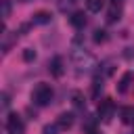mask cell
<instances>
[{
    "label": "cell",
    "mask_w": 134,
    "mask_h": 134,
    "mask_svg": "<svg viewBox=\"0 0 134 134\" xmlns=\"http://www.w3.org/2000/svg\"><path fill=\"white\" fill-rule=\"evenodd\" d=\"M134 84V73L132 71H126L124 75H121V80L117 82V92H121V94H126L128 90H130V86Z\"/></svg>",
    "instance_id": "obj_5"
},
{
    "label": "cell",
    "mask_w": 134,
    "mask_h": 134,
    "mask_svg": "<svg viewBox=\"0 0 134 134\" xmlns=\"http://www.w3.org/2000/svg\"><path fill=\"white\" fill-rule=\"evenodd\" d=\"M23 59L29 63V61H34V59H36V52H34L31 48H25V50H23Z\"/></svg>",
    "instance_id": "obj_18"
},
{
    "label": "cell",
    "mask_w": 134,
    "mask_h": 134,
    "mask_svg": "<svg viewBox=\"0 0 134 134\" xmlns=\"http://www.w3.org/2000/svg\"><path fill=\"white\" fill-rule=\"evenodd\" d=\"M71 100H73V105H75V107H80V109L86 105V100H84V94H82V92H77V90L71 94Z\"/></svg>",
    "instance_id": "obj_13"
},
{
    "label": "cell",
    "mask_w": 134,
    "mask_h": 134,
    "mask_svg": "<svg viewBox=\"0 0 134 134\" xmlns=\"http://www.w3.org/2000/svg\"><path fill=\"white\" fill-rule=\"evenodd\" d=\"M8 103H10V98H8V94H6V92H2V107L6 109V107H8Z\"/></svg>",
    "instance_id": "obj_19"
},
{
    "label": "cell",
    "mask_w": 134,
    "mask_h": 134,
    "mask_svg": "<svg viewBox=\"0 0 134 134\" xmlns=\"http://www.w3.org/2000/svg\"><path fill=\"white\" fill-rule=\"evenodd\" d=\"M119 117L126 126H134V107H121Z\"/></svg>",
    "instance_id": "obj_8"
},
{
    "label": "cell",
    "mask_w": 134,
    "mask_h": 134,
    "mask_svg": "<svg viewBox=\"0 0 134 134\" xmlns=\"http://www.w3.org/2000/svg\"><path fill=\"white\" fill-rule=\"evenodd\" d=\"M52 96H54V90H52V86L46 84V82H40V84L34 88V92H31V100H34L36 105H40V107L50 105Z\"/></svg>",
    "instance_id": "obj_2"
},
{
    "label": "cell",
    "mask_w": 134,
    "mask_h": 134,
    "mask_svg": "<svg viewBox=\"0 0 134 134\" xmlns=\"http://www.w3.org/2000/svg\"><path fill=\"white\" fill-rule=\"evenodd\" d=\"M113 113H115V103H113L111 98L100 100V105H98V117H100L103 121H111Z\"/></svg>",
    "instance_id": "obj_4"
},
{
    "label": "cell",
    "mask_w": 134,
    "mask_h": 134,
    "mask_svg": "<svg viewBox=\"0 0 134 134\" xmlns=\"http://www.w3.org/2000/svg\"><path fill=\"white\" fill-rule=\"evenodd\" d=\"M31 23H34V25H46V23H50V13L38 10V13L31 17Z\"/></svg>",
    "instance_id": "obj_9"
},
{
    "label": "cell",
    "mask_w": 134,
    "mask_h": 134,
    "mask_svg": "<svg viewBox=\"0 0 134 134\" xmlns=\"http://www.w3.org/2000/svg\"><path fill=\"white\" fill-rule=\"evenodd\" d=\"M71 61L77 69V73H90L96 67V59L86 50V48H73L71 50Z\"/></svg>",
    "instance_id": "obj_1"
},
{
    "label": "cell",
    "mask_w": 134,
    "mask_h": 134,
    "mask_svg": "<svg viewBox=\"0 0 134 134\" xmlns=\"http://www.w3.org/2000/svg\"><path fill=\"white\" fill-rule=\"evenodd\" d=\"M6 134H25V124L17 113H10L6 117Z\"/></svg>",
    "instance_id": "obj_3"
},
{
    "label": "cell",
    "mask_w": 134,
    "mask_h": 134,
    "mask_svg": "<svg viewBox=\"0 0 134 134\" xmlns=\"http://www.w3.org/2000/svg\"><path fill=\"white\" fill-rule=\"evenodd\" d=\"M86 6L90 13H100V8L105 6V0H86Z\"/></svg>",
    "instance_id": "obj_11"
},
{
    "label": "cell",
    "mask_w": 134,
    "mask_h": 134,
    "mask_svg": "<svg viewBox=\"0 0 134 134\" xmlns=\"http://www.w3.org/2000/svg\"><path fill=\"white\" fill-rule=\"evenodd\" d=\"M19 2H29V0H19Z\"/></svg>",
    "instance_id": "obj_22"
},
{
    "label": "cell",
    "mask_w": 134,
    "mask_h": 134,
    "mask_svg": "<svg viewBox=\"0 0 134 134\" xmlns=\"http://www.w3.org/2000/svg\"><path fill=\"white\" fill-rule=\"evenodd\" d=\"M0 4H2V17L8 19L10 17V0H0Z\"/></svg>",
    "instance_id": "obj_16"
},
{
    "label": "cell",
    "mask_w": 134,
    "mask_h": 134,
    "mask_svg": "<svg viewBox=\"0 0 134 134\" xmlns=\"http://www.w3.org/2000/svg\"><path fill=\"white\" fill-rule=\"evenodd\" d=\"M121 2H124V0H111V4H113V6H121Z\"/></svg>",
    "instance_id": "obj_20"
},
{
    "label": "cell",
    "mask_w": 134,
    "mask_h": 134,
    "mask_svg": "<svg viewBox=\"0 0 134 134\" xmlns=\"http://www.w3.org/2000/svg\"><path fill=\"white\" fill-rule=\"evenodd\" d=\"M98 92H103V80H94V86H92V94L98 96Z\"/></svg>",
    "instance_id": "obj_17"
},
{
    "label": "cell",
    "mask_w": 134,
    "mask_h": 134,
    "mask_svg": "<svg viewBox=\"0 0 134 134\" xmlns=\"http://www.w3.org/2000/svg\"><path fill=\"white\" fill-rule=\"evenodd\" d=\"M119 17H121V10H119V6H113V8L107 13V21H109V23H115V21H119Z\"/></svg>",
    "instance_id": "obj_12"
},
{
    "label": "cell",
    "mask_w": 134,
    "mask_h": 134,
    "mask_svg": "<svg viewBox=\"0 0 134 134\" xmlns=\"http://www.w3.org/2000/svg\"><path fill=\"white\" fill-rule=\"evenodd\" d=\"M48 69H50V73H52L54 77H61V75L65 73V63H63V59H61V57H54V59L48 63Z\"/></svg>",
    "instance_id": "obj_6"
},
{
    "label": "cell",
    "mask_w": 134,
    "mask_h": 134,
    "mask_svg": "<svg viewBox=\"0 0 134 134\" xmlns=\"http://www.w3.org/2000/svg\"><path fill=\"white\" fill-rule=\"evenodd\" d=\"M57 124H59L61 130H69V128L73 126V113H61V115L57 117Z\"/></svg>",
    "instance_id": "obj_7"
},
{
    "label": "cell",
    "mask_w": 134,
    "mask_h": 134,
    "mask_svg": "<svg viewBox=\"0 0 134 134\" xmlns=\"http://www.w3.org/2000/svg\"><path fill=\"white\" fill-rule=\"evenodd\" d=\"M59 132H61L59 124H52V126L48 124V126H44V128H42V134H59Z\"/></svg>",
    "instance_id": "obj_14"
},
{
    "label": "cell",
    "mask_w": 134,
    "mask_h": 134,
    "mask_svg": "<svg viewBox=\"0 0 134 134\" xmlns=\"http://www.w3.org/2000/svg\"><path fill=\"white\" fill-rule=\"evenodd\" d=\"M88 134H100V132H98V130H94V128H90V130H88Z\"/></svg>",
    "instance_id": "obj_21"
},
{
    "label": "cell",
    "mask_w": 134,
    "mask_h": 134,
    "mask_svg": "<svg viewBox=\"0 0 134 134\" xmlns=\"http://www.w3.org/2000/svg\"><path fill=\"white\" fill-rule=\"evenodd\" d=\"M92 40H94L96 44H103V42L107 40V34H105L103 29H96V31H94V36H92Z\"/></svg>",
    "instance_id": "obj_15"
},
{
    "label": "cell",
    "mask_w": 134,
    "mask_h": 134,
    "mask_svg": "<svg viewBox=\"0 0 134 134\" xmlns=\"http://www.w3.org/2000/svg\"><path fill=\"white\" fill-rule=\"evenodd\" d=\"M69 21H71V25H73V27H77V29H82V27L86 25V15L77 10V13H73V15L69 17Z\"/></svg>",
    "instance_id": "obj_10"
}]
</instances>
